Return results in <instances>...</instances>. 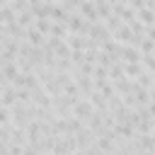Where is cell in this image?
<instances>
[{
	"label": "cell",
	"mask_w": 155,
	"mask_h": 155,
	"mask_svg": "<svg viewBox=\"0 0 155 155\" xmlns=\"http://www.w3.org/2000/svg\"><path fill=\"white\" fill-rule=\"evenodd\" d=\"M90 24H92V22H87L78 10L70 12V17H68V31H73V34H82V36H87V34H90Z\"/></svg>",
	"instance_id": "cell-1"
},
{
	"label": "cell",
	"mask_w": 155,
	"mask_h": 155,
	"mask_svg": "<svg viewBox=\"0 0 155 155\" xmlns=\"http://www.w3.org/2000/svg\"><path fill=\"white\" fill-rule=\"evenodd\" d=\"M10 109H12V124H15V126H22V128H24V126L31 121V116H29V107H27V104L17 102V104L10 107Z\"/></svg>",
	"instance_id": "cell-2"
},
{
	"label": "cell",
	"mask_w": 155,
	"mask_h": 155,
	"mask_svg": "<svg viewBox=\"0 0 155 155\" xmlns=\"http://www.w3.org/2000/svg\"><path fill=\"white\" fill-rule=\"evenodd\" d=\"M90 39H94L99 46H102V41H107V39H111V31L107 29V24L104 22H92L90 24V34H87Z\"/></svg>",
	"instance_id": "cell-3"
},
{
	"label": "cell",
	"mask_w": 155,
	"mask_h": 155,
	"mask_svg": "<svg viewBox=\"0 0 155 155\" xmlns=\"http://www.w3.org/2000/svg\"><path fill=\"white\" fill-rule=\"evenodd\" d=\"M94 111H97V109L92 107V102H90L87 97H80V99L75 102V107H73V114H75L78 119H82V121H85V119H90Z\"/></svg>",
	"instance_id": "cell-4"
},
{
	"label": "cell",
	"mask_w": 155,
	"mask_h": 155,
	"mask_svg": "<svg viewBox=\"0 0 155 155\" xmlns=\"http://www.w3.org/2000/svg\"><path fill=\"white\" fill-rule=\"evenodd\" d=\"M31 102H34V104H39L41 109H53V97H51L41 85H39L36 90H31Z\"/></svg>",
	"instance_id": "cell-5"
},
{
	"label": "cell",
	"mask_w": 155,
	"mask_h": 155,
	"mask_svg": "<svg viewBox=\"0 0 155 155\" xmlns=\"http://www.w3.org/2000/svg\"><path fill=\"white\" fill-rule=\"evenodd\" d=\"M121 61H124V63H140V61H143V53H140L138 46L124 44V46H121Z\"/></svg>",
	"instance_id": "cell-6"
},
{
	"label": "cell",
	"mask_w": 155,
	"mask_h": 155,
	"mask_svg": "<svg viewBox=\"0 0 155 155\" xmlns=\"http://www.w3.org/2000/svg\"><path fill=\"white\" fill-rule=\"evenodd\" d=\"M78 12H80L87 22H102V19H99V15H97V5H94L92 0H82V2H80V7H78Z\"/></svg>",
	"instance_id": "cell-7"
},
{
	"label": "cell",
	"mask_w": 155,
	"mask_h": 155,
	"mask_svg": "<svg viewBox=\"0 0 155 155\" xmlns=\"http://www.w3.org/2000/svg\"><path fill=\"white\" fill-rule=\"evenodd\" d=\"M75 75V80H78V87H80V94L82 97H87L90 92H94V78H90V75H78V73H73Z\"/></svg>",
	"instance_id": "cell-8"
},
{
	"label": "cell",
	"mask_w": 155,
	"mask_h": 155,
	"mask_svg": "<svg viewBox=\"0 0 155 155\" xmlns=\"http://www.w3.org/2000/svg\"><path fill=\"white\" fill-rule=\"evenodd\" d=\"M19 99H17V87L10 82V85H5V92H2V97H0V104L2 107H15Z\"/></svg>",
	"instance_id": "cell-9"
},
{
	"label": "cell",
	"mask_w": 155,
	"mask_h": 155,
	"mask_svg": "<svg viewBox=\"0 0 155 155\" xmlns=\"http://www.w3.org/2000/svg\"><path fill=\"white\" fill-rule=\"evenodd\" d=\"M46 39H48V36H46V34H41L36 27H29V29H27V36H24V41H29L31 46H44V44H46Z\"/></svg>",
	"instance_id": "cell-10"
},
{
	"label": "cell",
	"mask_w": 155,
	"mask_h": 155,
	"mask_svg": "<svg viewBox=\"0 0 155 155\" xmlns=\"http://www.w3.org/2000/svg\"><path fill=\"white\" fill-rule=\"evenodd\" d=\"M65 44L73 48V51H85V46H87V36H82V34H68L65 36Z\"/></svg>",
	"instance_id": "cell-11"
},
{
	"label": "cell",
	"mask_w": 155,
	"mask_h": 155,
	"mask_svg": "<svg viewBox=\"0 0 155 155\" xmlns=\"http://www.w3.org/2000/svg\"><path fill=\"white\" fill-rule=\"evenodd\" d=\"M10 143L12 145H27L29 143V136H27V128H22V126H15L12 124V138H10Z\"/></svg>",
	"instance_id": "cell-12"
},
{
	"label": "cell",
	"mask_w": 155,
	"mask_h": 155,
	"mask_svg": "<svg viewBox=\"0 0 155 155\" xmlns=\"http://www.w3.org/2000/svg\"><path fill=\"white\" fill-rule=\"evenodd\" d=\"M114 15H119V17L124 19V24H128L131 19H136V10H133V7H128V5H124V2L114 5Z\"/></svg>",
	"instance_id": "cell-13"
},
{
	"label": "cell",
	"mask_w": 155,
	"mask_h": 155,
	"mask_svg": "<svg viewBox=\"0 0 155 155\" xmlns=\"http://www.w3.org/2000/svg\"><path fill=\"white\" fill-rule=\"evenodd\" d=\"M114 87H116V92L124 97V94H131V92H133L136 80H131V78H121V80H116V82H114Z\"/></svg>",
	"instance_id": "cell-14"
},
{
	"label": "cell",
	"mask_w": 155,
	"mask_h": 155,
	"mask_svg": "<svg viewBox=\"0 0 155 155\" xmlns=\"http://www.w3.org/2000/svg\"><path fill=\"white\" fill-rule=\"evenodd\" d=\"M136 85L143 87V90H150V87H155V75H153L150 70H143V73L136 78Z\"/></svg>",
	"instance_id": "cell-15"
},
{
	"label": "cell",
	"mask_w": 155,
	"mask_h": 155,
	"mask_svg": "<svg viewBox=\"0 0 155 155\" xmlns=\"http://www.w3.org/2000/svg\"><path fill=\"white\" fill-rule=\"evenodd\" d=\"M17 22H19V27H24V29H29V27H34V22H36V15H34L31 10H24V12H17Z\"/></svg>",
	"instance_id": "cell-16"
},
{
	"label": "cell",
	"mask_w": 155,
	"mask_h": 155,
	"mask_svg": "<svg viewBox=\"0 0 155 155\" xmlns=\"http://www.w3.org/2000/svg\"><path fill=\"white\" fill-rule=\"evenodd\" d=\"M136 17L145 24V27H150V24H155V12L150 10V7H140V10H136Z\"/></svg>",
	"instance_id": "cell-17"
},
{
	"label": "cell",
	"mask_w": 155,
	"mask_h": 155,
	"mask_svg": "<svg viewBox=\"0 0 155 155\" xmlns=\"http://www.w3.org/2000/svg\"><path fill=\"white\" fill-rule=\"evenodd\" d=\"M68 17H70V12H68L61 2L53 5V12H51V19H53V22H65V24H68Z\"/></svg>",
	"instance_id": "cell-18"
},
{
	"label": "cell",
	"mask_w": 155,
	"mask_h": 155,
	"mask_svg": "<svg viewBox=\"0 0 155 155\" xmlns=\"http://www.w3.org/2000/svg\"><path fill=\"white\" fill-rule=\"evenodd\" d=\"M70 31H68V24L65 22H53L51 24V34L48 36H56V39H65Z\"/></svg>",
	"instance_id": "cell-19"
},
{
	"label": "cell",
	"mask_w": 155,
	"mask_h": 155,
	"mask_svg": "<svg viewBox=\"0 0 155 155\" xmlns=\"http://www.w3.org/2000/svg\"><path fill=\"white\" fill-rule=\"evenodd\" d=\"M121 78H126V70H124V61H116V63L109 68V80H111V82H116V80H121Z\"/></svg>",
	"instance_id": "cell-20"
},
{
	"label": "cell",
	"mask_w": 155,
	"mask_h": 155,
	"mask_svg": "<svg viewBox=\"0 0 155 155\" xmlns=\"http://www.w3.org/2000/svg\"><path fill=\"white\" fill-rule=\"evenodd\" d=\"M153 121H155V119H150V116L140 119V121L136 124V133H138V136H148V133H153Z\"/></svg>",
	"instance_id": "cell-21"
},
{
	"label": "cell",
	"mask_w": 155,
	"mask_h": 155,
	"mask_svg": "<svg viewBox=\"0 0 155 155\" xmlns=\"http://www.w3.org/2000/svg\"><path fill=\"white\" fill-rule=\"evenodd\" d=\"M124 70H126V78H131V80H136L145 68H143V63H124Z\"/></svg>",
	"instance_id": "cell-22"
},
{
	"label": "cell",
	"mask_w": 155,
	"mask_h": 155,
	"mask_svg": "<svg viewBox=\"0 0 155 155\" xmlns=\"http://www.w3.org/2000/svg\"><path fill=\"white\" fill-rule=\"evenodd\" d=\"M92 78H94V87L102 85V82H107V80H109V68H104V65H94Z\"/></svg>",
	"instance_id": "cell-23"
},
{
	"label": "cell",
	"mask_w": 155,
	"mask_h": 155,
	"mask_svg": "<svg viewBox=\"0 0 155 155\" xmlns=\"http://www.w3.org/2000/svg\"><path fill=\"white\" fill-rule=\"evenodd\" d=\"M15 19H17V12H15L10 5L0 7V24H10V22H15Z\"/></svg>",
	"instance_id": "cell-24"
},
{
	"label": "cell",
	"mask_w": 155,
	"mask_h": 155,
	"mask_svg": "<svg viewBox=\"0 0 155 155\" xmlns=\"http://www.w3.org/2000/svg\"><path fill=\"white\" fill-rule=\"evenodd\" d=\"M51 24H53V19H48V17H36V22H34V27L46 36L51 34Z\"/></svg>",
	"instance_id": "cell-25"
},
{
	"label": "cell",
	"mask_w": 155,
	"mask_h": 155,
	"mask_svg": "<svg viewBox=\"0 0 155 155\" xmlns=\"http://www.w3.org/2000/svg\"><path fill=\"white\" fill-rule=\"evenodd\" d=\"M2 73H5V78H7L10 82H12V80H15V78H17V75H19L22 70H19V65H17V61H10V63H7L5 68H2Z\"/></svg>",
	"instance_id": "cell-26"
},
{
	"label": "cell",
	"mask_w": 155,
	"mask_h": 155,
	"mask_svg": "<svg viewBox=\"0 0 155 155\" xmlns=\"http://www.w3.org/2000/svg\"><path fill=\"white\" fill-rule=\"evenodd\" d=\"M138 48H140V53L145 56V53H155V41L153 39H148V36H143L140 41H138Z\"/></svg>",
	"instance_id": "cell-27"
},
{
	"label": "cell",
	"mask_w": 155,
	"mask_h": 155,
	"mask_svg": "<svg viewBox=\"0 0 155 155\" xmlns=\"http://www.w3.org/2000/svg\"><path fill=\"white\" fill-rule=\"evenodd\" d=\"M97 15H99V19L104 22L107 17H111V15H114V7H111L109 2H99V5H97Z\"/></svg>",
	"instance_id": "cell-28"
},
{
	"label": "cell",
	"mask_w": 155,
	"mask_h": 155,
	"mask_svg": "<svg viewBox=\"0 0 155 155\" xmlns=\"http://www.w3.org/2000/svg\"><path fill=\"white\" fill-rule=\"evenodd\" d=\"M104 24H107V29H109V31H116V29L124 24V19H121L119 15H111V17H107V19H104Z\"/></svg>",
	"instance_id": "cell-29"
},
{
	"label": "cell",
	"mask_w": 155,
	"mask_h": 155,
	"mask_svg": "<svg viewBox=\"0 0 155 155\" xmlns=\"http://www.w3.org/2000/svg\"><path fill=\"white\" fill-rule=\"evenodd\" d=\"M7 124H12V109L0 104V126H7Z\"/></svg>",
	"instance_id": "cell-30"
},
{
	"label": "cell",
	"mask_w": 155,
	"mask_h": 155,
	"mask_svg": "<svg viewBox=\"0 0 155 155\" xmlns=\"http://www.w3.org/2000/svg\"><path fill=\"white\" fill-rule=\"evenodd\" d=\"M140 63H143V68H145V70H150V73L155 75V53H145Z\"/></svg>",
	"instance_id": "cell-31"
},
{
	"label": "cell",
	"mask_w": 155,
	"mask_h": 155,
	"mask_svg": "<svg viewBox=\"0 0 155 155\" xmlns=\"http://www.w3.org/2000/svg\"><path fill=\"white\" fill-rule=\"evenodd\" d=\"M17 99H19L22 104H29V102H31V90H27V87H17Z\"/></svg>",
	"instance_id": "cell-32"
},
{
	"label": "cell",
	"mask_w": 155,
	"mask_h": 155,
	"mask_svg": "<svg viewBox=\"0 0 155 155\" xmlns=\"http://www.w3.org/2000/svg\"><path fill=\"white\" fill-rule=\"evenodd\" d=\"M80 2H82V0H61V5H63L68 12H75V10L80 7Z\"/></svg>",
	"instance_id": "cell-33"
},
{
	"label": "cell",
	"mask_w": 155,
	"mask_h": 155,
	"mask_svg": "<svg viewBox=\"0 0 155 155\" xmlns=\"http://www.w3.org/2000/svg\"><path fill=\"white\" fill-rule=\"evenodd\" d=\"M145 36H148V39H153V41H155V24H150V27H148V29H145Z\"/></svg>",
	"instance_id": "cell-34"
},
{
	"label": "cell",
	"mask_w": 155,
	"mask_h": 155,
	"mask_svg": "<svg viewBox=\"0 0 155 155\" xmlns=\"http://www.w3.org/2000/svg\"><path fill=\"white\" fill-rule=\"evenodd\" d=\"M148 109H150V116H153V119H155V99H153V102H150V104H148Z\"/></svg>",
	"instance_id": "cell-35"
},
{
	"label": "cell",
	"mask_w": 155,
	"mask_h": 155,
	"mask_svg": "<svg viewBox=\"0 0 155 155\" xmlns=\"http://www.w3.org/2000/svg\"><path fill=\"white\" fill-rule=\"evenodd\" d=\"M107 2H109V5H111V7H114V5H119V2H121V0H107Z\"/></svg>",
	"instance_id": "cell-36"
},
{
	"label": "cell",
	"mask_w": 155,
	"mask_h": 155,
	"mask_svg": "<svg viewBox=\"0 0 155 155\" xmlns=\"http://www.w3.org/2000/svg\"><path fill=\"white\" fill-rule=\"evenodd\" d=\"M7 2H10V0H0V7H5V5H7Z\"/></svg>",
	"instance_id": "cell-37"
},
{
	"label": "cell",
	"mask_w": 155,
	"mask_h": 155,
	"mask_svg": "<svg viewBox=\"0 0 155 155\" xmlns=\"http://www.w3.org/2000/svg\"><path fill=\"white\" fill-rule=\"evenodd\" d=\"M92 2H94V5H99V2H107V0H92Z\"/></svg>",
	"instance_id": "cell-38"
},
{
	"label": "cell",
	"mask_w": 155,
	"mask_h": 155,
	"mask_svg": "<svg viewBox=\"0 0 155 155\" xmlns=\"http://www.w3.org/2000/svg\"><path fill=\"white\" fill-rule=\"evenodd\" d=\"M153 133H155V121H153Z\"/></svg>",
	"instance_id": "cell-39"
},
{
	"label": "cell",
	"mask_w": 155,
	"mask_h": 155,
	"mask_svg": "<svg viewBox=\"0 0 155 155\" xmlns=\"http://www.w3.org/2000/svg\"><path fill=\"white\" fill-rule=\"evenodd\" d=\"M29 2H41V0H29Z\"/></svg>",
	"instance_id": "cell-40"
},
{
	"label": "cell",
	"mask_w": 155,
	"mask_h": 155,
	"mask_svg": "<svg viewBox=\"0 0 155 155\" xmlns=\"http://www.w3.org/2000/svg\"><path fill=\"white\" fill-rule=\"evenodd\" d=\"M0 48H2V44H0Z\"/></svg>",
	"instance_id": "cell-41"
},
{
	"label": "cell",
	"mask_w": 155,
	"mask_h": 155,
	"mask_svg": "<svg viewBox=\"0 0 155 155\" xmlns=\"http://www.w3.org/2000/svg\"><path fill=\"white\" fill-rule=\"evenodd\" d=\"M153 12H155V10H153Z\"/></svg>",
	"instance_id": "cell-42"
}]
</instances>
